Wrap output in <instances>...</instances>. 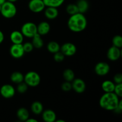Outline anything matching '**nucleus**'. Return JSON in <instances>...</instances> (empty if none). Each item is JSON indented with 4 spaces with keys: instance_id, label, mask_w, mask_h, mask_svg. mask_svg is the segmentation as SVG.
<instances>
[{
    "instance_id": "23",
    "label": "nucleus",
    "mask_w": 122,
    "mask_h": 122,
    "mask_svg": "<svg viewBox=\"0 0 122 122\" xmlns=\"http://www.w3.org/2000/svg\"><path fill=\"white\" fill-rule=\"evenodd\" d=\"M47 50L50 52L54 54L60 51V45L56 41H50L47 44Z\"/></svg>"
},
{
    "instance_id": "18",
    "label": "nucleus",
    "mask_w": 122,
    "mask_h": 122,
    "mask_svg": "<svg viewBox=\"0 0 122 122\" xmlns=\"http://www.w3.org/2000/svg\"><path fill=\"white\" fill-rule=\"evenodd\" d=\"M30 109L32 113L35 115H39L44 110V106L42 104L38 101H34L30 106Z\"/></svg>"
},
{
    "instance_id": "9",
    "label": "nucleus",
    "mask_w": 122,
    "mask_h": 122,
    "mask_svg": "<svg viewBox=\"0 0 122 122\" xmlns=\"http://www.w3.org/2000/svg\"><path fill=\"white\" fill-rule=\"evenodd\" d=\"M22 44H13L10 48V54L11 56L14 58L19 59L21 58L25 54Z\"/></svg>"
},
{
    "instance_id": "29",
    "label": "nucleus",
    "mask_w": 122,
    "mask_h": 122,
    "mask_svg": "<svg viewBox=\"0 0 122 122\" xmlns=\"http://www.w3.org/2000/svg\"><path fill=\"white\" fill-rule=\"evenodd\" d=\"M53 58L54 60L56 62L60 63V62H62L64 60V58H65V56L60 51H58V52H56V53L54 54Z\"/></svg>"
},
{
    "instance_id": "20",
    "label": "nucleus",
    "mask_w": 122,
    "mask_h": 122,
    "mask_svg": "<svg viewBox=\"0 0 122 122\" xmlns=\"http://www.w3.org/2000/svg\"><path fill=\"white\" fill-rule=\"evenodd\" d=\"M76 5L79 10V13L84 14L88 10L89 7V2L87 0H77Z\"/></svg>"
},
{
    "instance_id": "35",
    "label": "nucleus",
    "mask_w": 122,
    "mask_h": 122,
    "mask_svg": "<svg viewBox=\"0 0 122 122\" xmlns=\"http://www.w3.org/2000/svg\"><path fill=\"white\" fill-rule=\"evenodd\" d=\"M26 122H38V120L36 119H30V118L29 117L27 120H26Z\"/></svg>"
},
{
    "instance_id": "34",
    "label": "nucleus",
    "mask_w": 122,
    "mask_h": 122,
    "mask_svg": "<svg viewBox=\"0 0 122 122\" xmlns=\"http://www.w3.org/2000/svg\"><path fill=\"white\" fill-rule=\"evenodd\" d=\"M4 40V35L3 32L0 30V44L3 42Z\"/></svg>"
},
{
    "instance_id": "12",
    "label": "nucleus",
    "mask_w": 122,
    "mask_h": 122,
    "mask_svg": "<svg viewBox=\"0 0 122 122\" xmlns=\"http://www.w3.org/2000/svg\"><path fill=\"white\" fill-rule=\"evenodd\" d=\"M121 50L119 48L114 46H112L107 51V57L108 60L112 61L118 60L121 57Z\"/></svg>"
},
{
    "instance_id": "11",
    "label": "nucleus",
    "mask_w": 122,
    "mask_h": 122,
    "mask_svg": "<svg viewBox=\"0 0 122 122\" xmlns=\"http://www.w3.org/2000/svg\"><path fill=\"white\" fill-rule=\"evenodd\" d=\"M72 89L77 94L84 92L86 89V83L83 80L80 78L74 79L71 83Z\"/></svg>"
},
{
    "instance_id": "27",
    "label": "nucleus",
    "mask_w": 122,
    "mask_h": 122,
    "mask_svg": "<svg viewBox=\"0 0 122 122\" xmlns=\"http://www.w3.org/2000/svg\"><path fill=\"white\" fill-rule=\"evenodd\" d=\"M112 43L113 46L121 48L122 47V37L121 35H117L114 36L112 39Z\"/></svg>"
},
{
    "instance_id": "13",
    "label": "nucleus",
    "mask_w": 122,
    "mask_h": 122,
    "mask_svg": "<svg viewBox=\"0 0 122 122\" xmlns=\"http://www.w3.org/2000/svg\"><path fill=\"white\" fill-rule=\"evenodd\" d=\"M51 30L50 25L46 21H41L37 26V33L41 36L46 35Z\"/></svg>"
},
{
    "instance_id": "33",
    "label": "nucleus",
    "mask_w": 122,
    "mask_h": 122,
    "mask_svg": "<svg viewBox=\"0 0 122 122\" xmlns=\"http://www.w3.org/2000/svg\"><path fill=\"white\" fill-rule=\"evenodd\" d=\"M113 81H114V83L116 84H118V83H122V73H117L114 75V77H113Z\"/></svg>"
},
{
    "instance_id": "19",
    "label": "nucleus",
    "mask_w": 122,
    "mask_h": 122,
    "mask_svg": "<svg viewBox=\"0 0 122 122\" xmlns=\"http://www.w3.org/2000/svg\"><path fill=\"white\" fill-rule=\"evenodd\" d=\"M115 83L109 80L104 81L101 84V88L104 92H113L114 91Z\"/></svg>"
},
{
    "instance_id": "36",
    "label": "nucleus",
    "mask_w": 122,
    "mask_h": 122,
    "mask_svg": "<svg viewBox=\"0 0 122 122\" xmlns=\"http://www.w3.org/2000/svg\"><path fill=\"white\" fill-rule=\"evenodd\" d=\"M7 0H0V5H2V4L4 3Z\"/></svg>"
},
{
    "instance_id": "17",
    "label": "nucleus",
    "mask_w": 122,
    "mask_h": 122,
    "mask_svg": "<svg viewBox=\"0 0 122 122\" xmlns=\"http://www.w3.org/2000/svg\"><path fill=\"white\" fill-rule=\"evenodd\" d=\"M18 119L21 122H26V120L29 117V111L25 107H21L17 110L16 113Z\"/></svg>"
},
{
    "instance_id": "14",
    "label": "nucleus",
    "mask_w": 122,
    "mask_h": 122,
    "mask_svg": "<svg viewBox=\"0 0 122 122\" xmlns=\"http://www.w3.org/2000/svg\"><path fill=\"white\" fill-rule=\"evenodd\" d=\"M41 114L43 120L45 122H54L57 119L56 113L52 110L48 109L43 111Z\"/></svg>"
},
{
    "instance_id": "8",
    "label": "nucleus",
    "mask_w": 122,
    "mask_h": 122,
    "mask_svg": "<svg viewBox=\"0 0 122 122\" xmlns=\"http://www.w3.org/2000/svg\"><path fill=\"white\" fill-rule=\"evenodd\" d=\"M15 94V89L11 85L5 84L0 88V94L4 98H11L14 96Z\"/></svg>"
},
{
    "instance_id": "21",
    "label": "nucleus",
    "mask_w": 122,
    "mask_h": 122,
    "mask_svg": "<svg viewBox=\"0 0 122 122\" xmlns=\"http://www.w3.org/2000/svg\"><path fill=\"white\" fill-rule=\"evenodd\" d=\"M32 44L35 48H41L44 46V41H43L42 38H41V36L38 34V33H36V34L35 35L32 37Z\"/></svg>"
},
{
    "instance_id": "2",
    "label": "nucleus",
    "mask_w": 122,
    "mask_h": 122,
    "mask_svg": "<svg viewBox=\"0 0 122 122\" xmlns=\"http://www.w3.org/2000/svg\"><path fill=\"white\" fill-rule=\"evenodd\" d=\"M120 99L114 92H105L99 100L100 106L104 110L113 111L117 108Z\"/></svg>"
},
{
    "instance_id": "5",
    "label": "nucleus",
    "mask_w": 122,
    "mask_h": 122,
    "mask_svg": "<svg viewBox=\"0 0 122 122\" xmlns=\"http://www.w3.org/2000/svg\"><path fill=\"white\" fill-rule=\"evenodd\" d=\"M20 32L24 37L32 38L37 33V26L33 22H26L22 25Z\"/></svg>"
},
{
    "instance_id": "30",
    "label": "nucleus",
    "mask_w": 122,
    "mask_h": 122,
    "mask_svg": "<svg viewBox=\"0 0 122 122\" xmlns=\"http://www.w3.org/2000/svg\"><path fill=\"white\" fill-rule=\"evenodd\" d=\"M22 45L25 53H29V52H32L33 51V48H34L32 42H25V44H22Z\"/></svg>"
},
{
    "instance_id": "37",
    "label": "nucleus",
    "mask_w": 122,
    "mask_h": 122,
    "mask_svg": "<svg viewBox=\"0 0 122 122\" xmlns=\"http://www.w3.org/2000/svg\"><path fill=\"white\" fill-rule=\"evenodd\" d=\"M7 1H10V2H13V3H14V2H17L18 0H7Z\"/></svg>"
},
{
    "instance_id": "24",
    "label": "nucleus",
    "mask_w": 122,
    "mask_h": 122,
    "mask_svg": "<svg viewBox=\"0 0 122 122\" xmlns=\"http://www.w3.org/2000/svg\"><path fill=\"white\" fill-rule=\"evenodd\" d=\"M46 7L58 8L63 4L65 0H43Z\"/></svg>"
},
{
    "instance_id": "32",
    "label": "nucleus",
    "mask_w": 122,
    "mask_h": 122,
    "mask_svg": "<svg viewBox=\"0 0 122 122\" xmlns=\"http://www.w3.org/2000/svg\"><path fill=\"white\" fill-rule=\"evenodd\" d=\"M61 87L62 90L65 92H69L72 89L71 83L70 82H67V81H65L64 82H63Z\"/></svg>"
},
{
    "instance_id": "6",
    "label": "nucleus",
    "mask_w": 122,
    "mask_h": 122,
    "mask_svg": "<svg viewBox=\"0 0 122 122\" xmlns=\"http://www.w3.org/2000/svg\"><path fill=\"white\" fill-rule=\"evenodd\" d=\"M29 9L34 13H39L43 11L45 8L43 0H30L28 4Z\"/></svg>"
},
{
    "instance_id": "22",
    "label": "nucleus",
    "mask_w": 122,
    "mask_h": 122,
    "mask_svg": "<svg viewBox=\"0 0 122 122\" xmlns=\"http://www.w3.org/2000/svg\"><path fill=\"white\" fill-rule=\"evenodd\" d=\"M10 80L14 83L18 84L24 81V75L19 71H14L11 75Z\"/></svg>"
},
{
    "instance_id": "26",
    "label": "nucleus",
    "mask_w": 122,
    "mask_h": 122,
    "mask_svg": "<svg viewBox=\"0 0 122 122\" xmlns=\"http://www.w3.org/2000/svg\"><path fill=\"white\" fill-rule=\"evenodd\" d=\"M66 12L68 14L71 15L79 13V10L76 4H69L66 7Z\"/></svg>"
},
{
    "instance_id": "1",
    "label": "nucleus",
    "mask_w": 122,
    "mask_h": 122,
    "mask_svg": "<svg viewBox=\"0 0 122 122\" xmlns=\"http://www.w3.org/2000/svg\"><path fill=\"white\" fill-rule=\"evenodd\" d=\"M88 21L84 14L76 13L70 15L67 21V27L71 32L79 33L84 30L87 27Z\"/></svg>"
},
{
    "instance_id": "28",
    "label": "nucleus",
    "mask_w": 122,
    "mask_h": 122,
    "mask_svg": "<svg viewBox=\"0 0 122 122\" xmlns=\"http://www.w3.org/2000/svg\"><path fill=\"white\" fill-rule=\"evenodd\" d=\"M28 85L25 82L19 83L17 86V91L20 94H25L28 89Z\"/></svg>"
},
{
    "instance_id": "15",
    "label": "nucleus",
    "mask_w": 122,
    "mask_h": 122,
    "mask_svg": "<svg viewBox=\"0 0 122 122\" xmlns=\"http://www.w3.org/2000/svg\"><path fill=\"white\" fill-rule=\"evenodd\" d=\"M10 39L13 44H22L23 42L24 36L20 31L14 30L11 33Z\"/></svg>"
},
{
    "instance_id": "16",
    "label": "nucleus",
    "mask_w": 122,
    "mask_h": 122,
    "mask_svg": "<svg viewBox=\"0 0 122 122\" xmlns=\"http://www.w3.org/2000/svg\"><path fill=\"white\" fill-rule=\"evenodd\" d=\"M44 9V15L49 20L56 19L58 15V10L57 8L52 7H46Z\"/></svg>"
},
{
    "instance_id": "25",
    "label": "nucleus",
    "mask_w": 122,
    "mask_h": 122,
    "mask_svg": "<svg viewBox=\"0 0 122 122\" xmlns=\"http://www.w3.org/2000/svg\"><path fill=\"white\" fill-rule=\"evenodd\" d=\"M63 76L64 79L67 82H72L73 80L75 79V72L73 70L70 69H67L63 71Z\"/></svg>"
},
{
    "instance_id": "4",
    "label": "nucleus",
    "mask_w": 122,
    "mask_h": 122,
    "mask_svg": "<svg viewBox=\"0 0 122 122\" xmlns=\"http://www.w3.org/2000/svg\"><path fill=\"white\" fill-rule=\"evenodd\" d=\"M41 76L37 72L30 71L24 76V82L28 86L36 87L40 84Z\"/></svg>"
},
{
    "instance_id": "31",
    "label": "nucleus",
    "mask_w": 122,
    "mask_h": 122,
    "mask_svg": "<svg viewBox=\"0 0 122 122\" xmlns=\"http://www.w3.org/2000/svg\"><path fill=\"white\" fill-rule=\"evenodd\" d=\"M113 92L117 95L119 98L122 97V83H118L115 85Z\"/></svg>"
},
{
    "instance_id": "7",
    "label": "nucleus",
    "mask_w": 122,
    "mask_h": 122,
    "mask_svg": "<svg viewBox=\"0 0 122 122\" xmlns=\"http://www.w3.org/2000/svg\"><path fill=\"white\" fill-rule=\"evenodd\" d=\"M60 51L66 57H71L76 54L77 48L71 42H66L60 46Z\"/></svg>"
},
{
    "instance_id": "3",
    "label": "nucleus",
    "mask_w": 122,
    "mask_h": 122,
    "mask_svg": "<svg viewBox=\"0 0 122 122\" xmlns=\"http://www.w3.org/2000/svg\"><path fill=\"white\" fill-rule=\"evenodd\" d=\"M17 10L14 3L6 1L1 5V10L0 13L5 19H12L17 14Z\"/></svg>"
},
{
    "instance_id": "38",
    "label": "nucleus",
    "mask_w": 122,
    "mask_h": 122,
    "mask_svg": "<svg viewBox=\"0 0 122 122\" xmlns=\"http://www.w3.org/2000/svg\"><path fill=\"white\" fill-rule=\"evenodd\" d=\"M56 122H66L64 120H56V121H55Z\"/></svg>"
},
{
    "instance_id": "10",
    "label": "nucleus",
    "mask_w": 122,
    "mask_h": 122,
    "mask_svg": "<svg viewBox=\"0 0 122 122\" xmlns=\"http://www.w3.org/2000/svg\"><path fill=\"white\" fill-rule=\"evenodd\" d=\"M94 70L95 73L98 76H104L110 72V67L106 62H99L95 65Z\"/></svg>"
},
{
    "instance_id": "39",
    "label": "nucleus",
    "mask_w": 122,
    "mask_h": 122,
    "mask_svg": "<svg viewBox=\"0 0 122 122\" xmlns=\"http://www.w3.org/2000/svg\"><path fill=\"white\" fill-rule=\"evenodd\" d=\"M1 5H0V12H1Z\"/></svg>"
}]
</instances>
